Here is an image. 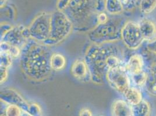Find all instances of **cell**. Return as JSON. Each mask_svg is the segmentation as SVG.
Masks as SVG:
<instances>
[{
	"mask_svg": "<svg viewBox=\"0 0 156 116\" xmlns=\"http://www.w3.org/2000/svg\"><path fill=\"white\" fill-rule=\"evenodd\" d=\"M52 54L48 45L30 39L21 49L20 68L30 79L42 81L51 73L50 60Z\"/></svg>",
	"mask_w": 156,
	"mask_h": 116,
	"instance_id": "cell-1",
	"label": "cell"
},
{
	"mask_svg": "<svg viewBox=\"0 0 156 116\" xmlns=\"http://www.w3.org/2000/svg\"><path fill=\"white\" fill-rule=\"evenodd\" d=\"M110 43L94 44L89 46L85 53V62L90 70L91 80L95 83H104V77L109 69L122 66V51Z\"/></svg>",
	"mask_w": 156,
	"mask_h": 116,
	"instance_id": "cell-2",
	"label": "cell"
},
{
	"mask_svg": "<svg viewBox=\"0 0 156 116\" xmlns=\"http://www.w3.org/2000/svg\"><path fill=\"white\" fill-rule=\"evenodd\" d=\"M99 0H70L62 11L80 31L91 30L98 25V16L105 6L98 4Z\"/></svg>",
	"mask_w": 156,
	"mask_h": 116,
	"instance_id": "cell-3",
	"label": "cell"
},
{
	"mask_svg": "<svg viewBox=\"0 0 156 116\" xmlns=\"http://www.w3.org/2000/svg\"><path fill=\"white\" fill-rule=\"evenodd\" d=\"M73 27L71 21L62 11L51 13L50 36L44 44L47 45L58 44L69 36Z\"/></svg>",
	"mask_w": 156,
	"mask_h": 116,
	"instance_id": "cell-4",
	"label": "cell"
},
{
	"mask_svg": "<svg viewBox=\"0 0 156 116\" xmlns=\"http://www.w3.org/2000/svg\"><path fill=\"white\" fill-rule=\"evenodd\" d=\"M119 23L108 20L104 24H98L89 33V37L95 44L112 43L121 39V30Z\"/></svg>",
	"mask_w": 156,
	"mask_h": 116,
	"instance_id": "cell-5",
	"label": "cell"
},
{
	"mask_svg": "<svg viewBox=\"0 0 156 116\" xmlns=\"http://www.w3.org/2000/svg\"><path fill=\"white\" fill-rule=\"evenodd\" d=\"M51 13H41L33 20L27 27L30 39L44 43L50 36Z\"/></svg>",
	"mask_w": 156,
	"mask_h": 116,
	"instance_id": "cell-6",
	"label": "cell"
},
{
	"mask_svg": "<svg viewBox=\"0 0 156 116\" xmlns=\"http://www.w3.org/2000/svg\"><path fill=\"white\" fill-rule=\"evenodd\" d=\"M121 39L125 45L130 49H136L139 48L144 39L139 23L133 21L125 23L121 30Z\"/></svg>",
	"mask_w": 156,
	"mask_h": 116,
	"instance_id": "cell-7",
	"label": "cell"
},
{
	"mask_svg": "<svg viewBox=\"0 0 156 116\" xmlns=\"http://www.w3.org/2000/svg\"><path fill=\"white\" fill-rule=\"evenodd\" d=\"M105 78L111 87L119 93L124 94L130 87L128 72L122 66L109 69Z\"/></svg>",
	"mask_w": 156,
	"mask_h": 116,
	"instance_id": "cell-8",
	"label": "cell"
},
{
	"mask_svg": "<svg viewBox=\"0 0 156 116\" xmlns=\"http://www.w3.org/2000/svg\"><path fill=\"white\" fill-rule=\"evenodd\" d=\"M30 39L27 27L19 26L13 27L2 37V41L18 46L22 49Z\"/></svg>",
	"mask_w": 156,
	"mask_h": 116,
	"instance_id": "cell-9",
	"label": "cell"
},
{
	"mask_svg": "<svg viewBox=\"0 0 156 116\" xmlns=\"http://www.w3.org/2000/svg\"><path fill=\"white\" fill-rule=\"evenodd\" d=\"M1 101L7 104H16L22 110L29 113V104L17 92L12 89H5L2 90L1 92Z\"/></svg>",
	"mask_w": 156,
	"mask_h": 116,
	"instance_id": "cell-10",
	"label": "cell"
},
{
	"mask_svg": "<svg viewBox=\"0 0 156 116\" xmlns=\"http://www.w3.org/2000/svg\"><path fill=\"white\" fill-rule=\"evenodd\" d=\"M71 73L73 76L81 81H88L91 80L89 67L85 59H78L72 66Z\"/></svg>",
	"mask_w": 156,
	"mask_h": 116,
	"instance_id": "cell-11",
	"label": "cell"
},
{
	"mask_svg": "<svg viewBox=\"0 0 156 116\" xmlns=\"http://www.w3.org/2000/svg\"><path fill=\"white\" fill-rule=\"evenodd\" d=\"M112 114L115 116H133L132 106L127 101L116 100L112 106Z\"/></svg>",
	"mask_w": 156,
	"mask_h": 116,
	"instance_id": "cell-12",
	"label": "cell"
},
{
	"mask_svg": "<svg viewBox=\"0 0 156 116\" xmlns=\"http://www.w3.org/2000/svg\"><path fill=\"white\" fill-rule=\"evenodd\" d=\"M141 32L144 39L150 41L156 37V25L151 20L144 18L139 23Z\"/></svg>",
	"mask_w": 156,
	"mask_h": 116,
	"instance_id": "cell-13",
	"label": "cell"
},
{
	"mask_svg": "<svg viewBox=\"0 0 156 116\" xmlns=\"http://www.w3.org/2000/svg\"><path fill=\"white\" fill-rule=\"evenodd\" d=\"M143 58L141 55L136 54L132 55L129 59L125 69L130 76L137 74L143 70Z\"/></svg>",
	"mask_w": 156,
	"mask_h": 116,
	"instance_id": "cell-14",
	"label": "cell"
},
{
	"mask_svg": "<svg viewBox=\"0 0 156 116\" xmlns=\"http://www.w3.org/2000/svg\"><path fill=\"white\" fill-rule=\"evenodd\" d=\"M144 86L150 95L156 97V65L150 69Z\"/></svg>",
	"mask_w": 156,
	"mask_h": 116,
	"instance_id": "cell-15",
	"label": "cell"
},
{
	"mask_svg": "<svg viewBox=\"0 0 156 116\" xmlns=\"http://www.w3.org/2000/svg\"><path fill=\"white\" fill-rule=\"evenodd\" d=\"M123 94L126 101L132 106L136 105L142 101V93L136 88L130 87Z\"/></svg>",
	"mask_w": 156,
	"mask_h": 116,
	"instance_id": "cell-16",
	"label": "cell"
},
{
	"mask_svg": "<svg viewBox=\"0 0 156 116\" xmlns=\"http://www.w3.org/2000/svg\"><path fill=\"white\" fill-rule=\"evenodd\" d=\"M50 63L52 70L61 71L66 67V60L65 56L61 53H53Z\"/></svg>",
	"mask_w": 156,
	"mask_h": 116,
	"instance_id": "cell-17",
	"label": "cell"
},
{
	"mask_svg": "<svg viewBox=\"0 0 156 116\" xmlns=\"http://www.w3.org/2000/svg\"><path fill=\"white\" fill-rule=\"evenodd\" d=\"M18 46L11 44L7 42L1 43V52L5 53L12 58L20 57L21 50Z\"/></svg>",
	"mask_w": 156,
	"mask_h": 116,
	"instance_id": "cell-18",
	"label": "cell"
},
{
	"mask_svg": "<svg viewBox=\"0 0 156 116\" xmlns=\"http://www.w3.org/2000/svg\"><path fill=\"white\" fill-rule=\"evenodd\" d=\"M105 8L111 14H119L122 12L124 6L121 0H106Z\"/></svg>",
	"mask_w": 156,
	"mask_h": 116,
	"instance_id": "cell-19",
	"label": "cell"
},
{
	"mask_svg": "<svg viewBox=\"0 0 156 116\" xmlns=\"http://www.w3.org/2000/svg\"><path fill=\"white\" fill-rule=\"evenodd\" d=\"M132 106L133 116H147L149 115L150 106L147 102L142 100L136 105Z\"/></svg>",
	"mask_w": 156,
	"mask_h": 116,
	"instance_id": "cell-20",
	"label": "cell"
},
{
	"mask_svg": "<svg viewBox=\"0 0 156 116\" xmlns=\"http://www.w3.org/2000/svg\"><path fill=\"white\" fill-rule=\"evenodd\" d=\"M156 8V0H141L140 11L144 14L151 13Z\"/></svg>",
	"mask_w": 156,
	"mask_h": 116,
	"instance_id": "cell-21",
	"label": "cell"
},
{
	"mask_svg": "<svg viewBox=\"0 0 156 116\" xmlns=\"http://www.w3.org/2000/svg\"><path fill=\"white\" fill-rule=\"evenodd\" d=\"M23 110L20 108L19 106L13 104H8L5 109V116H22Z\"/></svg>",
	"mask_w": 156,
	"mask_h": 116,
	"instance_id": "cell-22",
	"label": "cell"
},
{
	"mask_svg": "<svg viewBox=\"0 0 156 116\" xmlns=\"http://www.w3.org/2000/svg\"><path fill=\"white\" fill-rule=\"evenodd\" d=\"M147 76V73H146L142 70L137 74L132 75L131 78H132V80L136 85L138 87H142L144 85L146 81Z\"/></svg>",
	"mask_w": 156,
	"mask_h": 116,
	"instance_id": "cell-23",
	"label": "cell"
},
{
	"mask_svg": "<svg viewBox=\"0 0 156 116\" xmlns=\"http://www.w3.org/2000/svg\"><path fill=\"white\" fill-rule=\"evenodd\" d=\"M12 59L11 56L6 53L1 52V66L9 68L12 64Z\"/></svg>",
	"mask_w": 156,
	"mask_h": 116,
	"instance_id": "cell-24",
	"label": "cell"
},
{
	"mask_svg": "<svg viewBox=\"0 0 156 116\" xmlns=\"http://www.w3.org/2000/svg\"><path fill=\"white\" fill-rule=\"evenodd\" d=\"M149 41V42L146 45V48L147 51L151 53L156 54V37Z\"/></svg>",
	"mask_w": 156,
	"mask_h": 116,
	"instance_id": "cell-25",
	"label": "cell"
},
{
	"mask_svg": "<svg viewBox=\"0 0 156 116\" xmlns=\"http://www.w3.org/2000/svg\"><path fill=\"white\" fill-rule=\"evenodd\" d=\"M28 111L30 114H33V115L39 114L41 111V109L40 108V107L37 104L33 103L31 104H29Z\"/></svg>",
	"mask_w": 156,
	"mask_h": 116,
	"instance_id": "cell-26",
	"label": "cell"
},
{
	"mask_svg": "<svg viewBox=\"0 0 156 116\" xmlns=\"http://www.w3.org/2000/svg\"><path fill=\"white\" fill-rule=\"evenodd\" d=\"M8 69L7 67L1 66V84H3L8 77Z\"/></svg>",
	"mask_w": 156,
	"mask_h": 116,
	"instance_id": "cell-27",
	"label": "cell"
},
{
	"mask_svg": "<svg viewBox=\"0 0 156 116\" xmlns=\"http://www.w3.org/2000/svg\"><path fill=\"white\" fill-rule=\"evenodd\" d=\"M98 24H104L108 22V18L107 15L104 12H101L99 13L98 16Z\"/></svg>",
	"mask_w": 156,
	"mask_h": 116,
	"instance_id": "cell-28",
	"label": "cell"
},
{
	"mask_svg": "<svg viewBox=\"0 0 156 116\" xmlns=\"http://www.w3.org/2000/svg\"><path fill=\"white\" fill-rule=\"evenodd\" d=\"M13 27L9 25L8 24H5V25H3L2 24L1 26V37H2L7 32H8L11 29H12Z\"/></svg>",
	"mask_w": 156,
	"mask_h": 116,
	"instance_id": "cell-29",
	"label": "cell"
},
{
	"mask_svg": "<svg viewBox=\"0 0 156 116\" xmlns=\"http://www.w3.org/2000/svg\"><path fill=\"white\" fill-rule=\"evenodd\" d=\"M122 2V4L124 6V8H130L132 9V8H134V4H135V1L134 0H121Z\"/></svg>",
	"mask_w": 156,
	"mask_h": 116,
	"instance_id": "cell-30",
	"label": "cell"
},
{
	"mask_svg": "<svg viewBox=\"0 0 156 116\" xmlns=\"http://www.w3.org/2000/svg\"><path fill=\"white\" fill-rule=\"evenodd\" d=\"M92 115V112L89 108H83L79 112V116H91Z\"/></svg>",
	"mask_w": 156,
	"mask_h": 116,
	"instance_id": "cell-31",
	"label": "cell"
},
{
	"mask_svg": "<svg viewBox=\"0 0 156 116\" xmlns=\"http://www.w3.org/2000/svg\"><path fill=\"white\" fill-rule=\"evenodd\" d=\"M7 2V0H1V8H3Z\"/></svg>",
	"mask_w": 156,
	"mask_h": 116,
	"instance_id": "cell-32",
	"label": "cell"
}]
</instances>
